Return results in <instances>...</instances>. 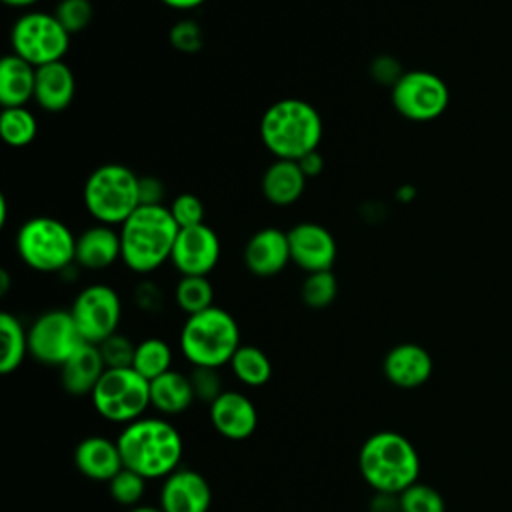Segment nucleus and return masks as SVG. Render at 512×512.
<instances>
[{"label":"nucleus","instance_id":"obj_25","mask_svg":"<svg viewBox=\"0 0 512 512\" xmlns=\"http://www.w3.org/2000/svg\"><path fill=\"white\" fill-rule=\"evenodd\" d=\"M196 400L190 376L176 370H168L162 376L150 380V406L162 414H180Z\"/></svg>","mask_w":512,"mask_h":512},{"label":"nucleus","instance_id":"obj_36","mask_svg":"<svg viewBox=\"0 0 512 512\" xmlns=\"http://www.w3.org/2000/svg\"><path fill=\"white\" fill-rule=\"evenodd\" d=\"M100 354L104 358L106 368H132L136 344L128 340L124 334H112L98 344Z\"/></svg>","mask_w":512,"mask_h":512},{"label":"nucleus","instance_id":"obj_45","mask_svg":"<svg viewBox=\"0 0 512 512\" xmlns=\"http://www.w3.org/2000/svg\"><path fill=\"white\" fill-rule=\"evenodd\" d=\"M8 286H10V276L6 270H0V294L2 296L8 292Z\"/></svg>","mask_w":512,"mask_h":512},{"label":"nucleus","instance_id":"obj_21","mask_svg":"<svg viewBox=\"0 0 512 512\" xmlns=\"http://www.w3.org/2000/svg\"><path fill=\"white\" fill-rule=\"evenodd\" d=\"M76 94V78L72 68L64 62H50L36 68L34 102L46 112L66 110Z\"/></svg>","mask_w":512,"mask_h":512},{"label":"nucleus","instance_id":"obj_40","mask_svg":"<svg viewBox=\"0 0 512 512\" xmlns=\"http://www.w3.org/2000/svg\"><path fill=\"white\" fill-rule=\"evenodd\" d=\"M164 184L160 178L156 176H140L138 180V196H140V204L144 206H156L162 204L164 200Z\"/></svg>","mask_w":512,"mask_h":512},{"label":"nucleus","instance_id":"obj_29","mask_svg":"<svg viewBox=\"0 0 512 512\" xmlns=\"http://www.w3.org/2000/svg\"><path fill=\"white\" fill-rule=\"evenodd\" d=\"M172 350L162 338H146L136 344L132 368L146 380H154L172 370Z\"/></svg>","mask_w":512,"mask_h":512},{"label":"nucleus","instance_id":"obj_23","mask_svg":"<svg viewBox=\"0 0 512 512\" xmlns=\"http://www.w3.org/2000/svg\"><path fill=\"white\" fill-rule=\"evenodd\" d=\"M306 176L296 160L276 158L262 174V194L274 206H290L300 200L306 188Z\"/></svg>","mask_w":512,"mask_h":512},{"label":"nucleus","instance_id":"obj_6","mask_svg":"<svg viewBox=\"0 0 512 512\" xmlns=\"http://www.w3.org/2000/svg\"><path fill=\"white\" fill-rule=\"evenodd\" d=\"M138 180L134 170L118 162L94 168L82 188L88 214L100 224L120 226L140 206Z\"/></svg>","mask_w":512,"mask_h":512},{"label":"nucleus","instance_id":"obj_47","mask_svg":"<svg viewBox=\"0 0 512 512\" xmlns=\"http://www.w3.org/2000/svg\"><path fill=\"white\" fill-rule=\"evenodd\" d=\"M130 512H164V510L156 506H132Z\"/></svg>","mask_w":512,"mask_h":512},{"label":"nucleus","instance_id":"obj_46","mask_svg":"<svg viewBox=\"0 0 512 512\" xmlns=\"http://www.w3.org/2000/svg\"><path fill=\"white\" fill-rule=\"evenodd\" d=\"M6 218H8V202L4 196H0V226L6 224Z\"/></svg>","mask_w":512,"mask_h":512},{"label":"nucleus","instance_id":"obj_9","mask_svg":"<svg viewBox=\"0 0 512 512\" xmlns=\"http://www.w3.org/2000/svg\"><path fill=\"white\" fill-rule=\"evenodd\" d=\"M12 52L40 68L64 60L70 48V34L54 14L30 10L20 14L10 28Z\"/></svg>","mask_w":512,"mask_h":512},{"label":"nucleus","instance_id":"obj_33","mask_svg":"<svg viewBox=\"0 0 512 512\" xmlns=\"http://www.w3.org/2000/svg\"><path fill=\"white\" fill-rule=\"evenodd\" d=\"M110 496L124 506H136L146 492V478L130 468H122L110 482Z\"/></svg>","mask_w":512,"mask_h":512},{"label":"nucleus","instance_id":"obj_16","mask_svg":"<svg viewBox=\"0 0 512 512\" xmlns=\"http://www.w3.org/2000/svg\"><path fill=\"white\" fill-rule=\"evenodd\" d=\"M382 370L388 382L396 388L414 390L428 382L434 370V362L424 346L414 342H402L386 352Z\"/></svg>","mask_w":512,"mask_h":512},{"label":"nucleus","instance_id":"obj_1","mask_svg":"<svg viewBox=\"0 0 512 512\" xmlns=\"http://www.w3.org/2000/svg\"><path fill=\"white\" fill-rule=\"evenodd\" d=\"M180 228L164 204H140L120 224L122 262L136 274H150L170 262Z\"/></svg>","mask_w":512,"mask_h":512},{"label":"nucleus","instance_id":"obj_41","mask_svg":"<svg viewBox=\"0 0 512 512\" xmlns=\"http://www.w3.org/2000/svg\"><path fill=\"white\" fill-rule=\"evenodd\" d=\"M134 298L142 310H154L162 302V292L152 282H142V284H138Z\"/></svg>","mask_w":512,"mask_h":512},{"label":"nucleus","instance_id":"obj_20","mask_svg":"<svg viewBox=\"0 0 512 512\" xmlns=\"http://www.w3.org/2000/svg\"><path fill=\"white\" fill-rule=\"evenodd\" d=\"M74 464L86 478L100 482H110L124 468L118 442L104 436L80 440L74 448Z\"/></svg>","mask_w":512,"mask_h":512},{"label":"nucleus","instance_id":"obj_43","mask_svg":"<svg viewBox=\"0 0 512 512\" xmlns=\"http://www.w3.org/2000/svg\"><path fill=\"white\" fill-rule=\"evenodd\" d=\"M160 2L174 10H194V8L202 6L206 0H160Z\"/></svg>","mask_w":512,"mask_h":512},{"label":"nucleus","instance_id":"obj_4","mask_svg":"<svg viewBox=\"0 0 512 512\" xmlns=\"http://www.w3.org/2000/svg\"><path fill=\"white\" fill-rule=\"evenodd\" d=\"M358 468L366 484L376 492L400 494L418 482L420 456L404 434L382 430L364 440Z\"/></svg>","mask_w":512,"mask_h":512},{"label":"nucleus","instance_id":"obj_7","mask_svg":"<svg viewBox=\"0 0 512 512\" xmlns=\"http://www.w3.org/2000/svg\"><path fill=\"white\" fill-rule=\"evenodd\" d=\"M16 252L36 272H64L76 262V236L54 216H32L16 232Z\"/></svg>","mask_w":512,"mask_h":512},{"label":"nucleus","instance_id":"obj_22","mask_svg":"<svg viewBox=\"0 0 512 512\" xmlns=\"http://www.w3.org/2000/svg\"><path fill=\"white\" fill-rule=\"evenodd\" d=\"M104 372L106 364L98 344L82 342L60 366V382L66 392L74 396H84L92 394Z\"/></svg>","mask_w":512,"mask_h":512},{"label":"nucleus","instance_id":"obj_34","mask_svg":"<svg viewBox=\"0 0 512 512\" xmlns=\"http://www.w3.org/2000/svg\"><path fill=\"white\" fill-rule=\"evenodd\" d=\"M54 16L66 28V32L72 36L90 26V22L94 18V6L90 0H60L56 4Z\"/></svg>","mask_w":512,"mask_h":512},{"label":"nucleus","instance_id":"obj_32","mask_svg":"<svg viewBox=\"0 0 512 512\" xmlns=\"http://www.w3.org/2000/svg\"><path fill=\"white\" fill-rule=\"evenodd\" d=\"M400 512H446L442 494L422 482H414L398 494Z\"/></svg>","mask_w":512,"mask_h":512},{"label":"nucleus","instance_id":"obj_15","mask_svg":"<svg viewBox=\"0 0 512 512\" xmlns=\"http://www.w3.org/2000/svg\"><path fill=\"white\" fill-rule=\"evenodd\" d=\"M212 504V488L208 480L188 468L168 474L160 488V508L164 512H208Z\"/></svg>","mask_w":512,"mask_h":512},{"label":"nucleus","instance_id":"obj_5","mask_svg":"<svg viewBox=\"0 0 512 512\" xmlns=\"http://www.w3.org/2000/svg\"><path fill=\"white\" fill-rule=\"evenodd\" d=\"M240 346V328L230 312L210 306L186 318L180 330V350L192 366L220 368Z\"/></svg>","mask_w":512,"mask_h":512},{"label":"nucleus","instance_id":"obj_30","mask_svg":"<svg viewBox=\"0 0 512 512\" xmlns=\"http://www.w3.org/2000/svg\"><path fill=\"white\" fill-rule=\"evenodd\" d=\"M176 304L188 316L214 306V288L208 276H180L174 288Z\"/></svg>","mask_w":512,"mask_h":512},{"label":"nucleus","instance_id":"obj_44","mask_svg":"<svg viewBox=\"0 0 512 512\" xmlns=\"http://www.w3.org/2000/svg\"><path fill=\"white\" fill-rule=\"evenodd\" d=\"M2 2L12 8H26V6H34L38 0H2Z\"/></svg>","mask_w":512,"mask_h":512},{"label":"nucleus","instance_id":"obj_10","mask_svg":"<svg viewBox=\"0 0 512 512\" xmlns=\"http://www.w3.org/2000/svg\"><path fill=\"white\" fill-rule=\"evenodd\" d=\"M394 110L412 122H430L440 118L450 104L446 82L428 70H406L390 88Z\"/></svg>","mask_w":512,"mask_h":512},{"label":"nucleus","instance_id":"obj_39","mask_svg":"<svg viewBox=\"0 0 512 512\" xmlns=\"http://www.w3.org/2000/svg\"><path fill=\"white\" fill-rule=\"evenodd\" d=\"M404 72L406 70H402V64L390 54L376 56L370 64V76L374 78V82H378L382 86H390V88L400 80V76Z\"/></svg>","mask_w":512,"mask_h":512},{"label":"nucleus","instance_id":"obj_24","mask_svg":"<svg viewBox=\"0 0 512 512\" xmlns=\"http://www.w3.org/2000/svg\"><path fill=\"white\" fill-rule=\"evenodd\" d=\"M36 90V66L16 56L6 54L0 62V104L2 108L26 106L34 100Z\"/></svg>","mask_w":512,"mask_h":512},{"label":"nucleus","instance_id":"obj_38","mask_svg":"<svg viewBox=\"0 0 512 512\" xmlns=\"http://www.w3.org/2000/svg\"><path fill=\"white\" fill-rule=\"evenodd\" d=\"M190 382L194 388L196 400L212 404L224 390L220 386V376L218 368H208V366H194L190 374Z\"/></svg>","mask_w":512,"mask_h":512},{"label":"nucleus","instance_id":"obj_48","mask_svg":"<svg viewBox=\"0 0 512 512\" xmlns=\"http://www.w3.org/2000/svg\"><path fill=\"white\" fill-rule=\"evenodd\" d=\"M412 194H414V190H412V186H404L402 190H398V196L404 200V202H408L410 198H412Z\"/></svg>","mask_w":512,"mask_h":512},{"label":"nucleus","instance_id":"obj_17","mask_svg":"<svg viewBox=\"0 0 512 512\" xmlns=\"http://www.w3.org/2000/svg\"><path fill=\"white\" fill-rule=\"evenodd\" d=\"M210 422L220 436L228 440H246L256 432L258 410L242 392L224 390L210 404Z\"/></svg>","mask_w":512,"mask_h":512},{"label":"nucleus","instance_id":"obj_35","mask_svg":"<svg viewBox=\"0 0 512 512\" xmlns=\"http://www.w3.org/2000/svg\"><path fill=\"white\" fill-rule=\"evenodd\" d=\"M168 42L182 54H196L204 46V30L194 18H182L170 26Z\"/></svg>","mask_w":512,"mask_h":512},{"label":"nucleus","instance_id":"obj_2","mask_svg":"<svg viewBox=\"0 0 512 512\" xmlns=\"http://www.w3.org/2000/svg\"><path fill=\"white\" fill-rule=\"evenodd\" d=\"M324 134L320 112L302 98H282L260 118V138L274 158L300 160L318 150Z\"/></svg>","mask_w":512,"mask_h":512},{"label":"nucleus","instance_id":"obj_28","mask_svg":"<svg viewBox=\"0 0 512 512\" xmlns=\"http://www.w3.org/2000/svg\"><path fill=\"white\" fill-rule=\"evenodd\" d=\"M0 134L8 146L24 148L34 142V138L38 134V120L28 106L2 108Z\"/></svg>","mask_w":512,"mask_h":512},{"label":"nucleus","instance_id":"obj_37","mask_svg":"<svg viewBox=\"0 0 512 512\" xmlns=\"http://www.w3.org/2000/svg\"><path fill=\"white\" fill-rule=\"evenodd\" d=\"M170 214L176 220L178 228H190V226H198L204 224V204L196 194L184 192L178 194L172 202H170Z\"/></svg>","mask_w":512,"mask_h":512},{"label":"nucleus","instance_id":"obj_31","mask_svg":"<svg viewBox=\"0 0 512 512\" xmlns=\"http://www.w3.org/2000/svg\"><path fill=\"white\" fill-rule=\"evenodd\" d=\"M336 294H338V280L332 270H320V272L306 274L302 288H300L302 302L314 310H322V308L330 306L334 302Z\"/></svg>","mask_w":512,"mask_h":512},{"label":"nucleus","instance_id":"obj_27","mask_svg":"<svg viewBox=\"0 0 512 512\" xmlns=\"http://www.w3.org/2000/svg\"><path fill=\"white\" fill-rule=\"evenodd\" d=\"M232 374L246 386H264L272 378V362L254 344H240L230 358Z\"/></svg>","mask_w":512,"mask_h":512},{"label":"nucleus","instance_id":"obj_11","mask_svg":"<svg viewBox=\"0 0 512 512\" xmlns=\"http://www.w3.org/2000/svg\"><path fill=\"white\" fill-rule=\"evenodd\" d=\"M70 314L84 342L100 344L118 332L122 302L112 286L90 284L76 294L70 306Z\"/></svg>","mask_w":512,"mask_h":512},{"label":"nucleus","instance_id":"obj_18","mask_svg":"<svg viewBox=\"0 0 512 512\" xmlns=\"http://www.w3.org/2000/svg\"><path fill=\"white\" fill-rule=\"evenodd\" d=\"M244 264L254 276H276L290 260L288 232L276 226L254 232L244 246Z\"/></svg>","mask_w":512,"mask_h":512},{"label":"nucleus","instance_id":"obj_26","mask_svg":"<svg viewBox=\"0 0 512 512\" xmlns=\"http://www.w3.org/2000/svg\"><path fill=\"white\" fill-rule=\"evenodd\" d=\"M0 346V372H16L28 354V330L10 312L0 314Z\"/></svg>","mask_w":512,"mask_h":512},{"label":"nucleus","instance_id":"obj_42","mask_svg":"<svg viewBox=\"0 0 512 512\" xmlns=\"http://www.w3.org/2000/svg\"><path fill=\"white\" fill-rule=\"evenodd\" d=\"M296 162H298V166L302 168V172H304L306 178H314V176H318V174L324 170V158H322V154H320L318 150L308 152L306 156H302V158L296 160Z\"/></svg>","mask_w":512,"mask_h":512},{"label":"nucleus","instance_id":"obj_8","mask_svg":"<svg viewBox=\"0 0 512 512\" xmlns=\"http://www.w3.org/2000/svg\"><path fill=\"white\" fill-rule=\"evenodd\" d=\"M90 396L104 420L130 424L150 406V380L134 368H106Z\"/></svg>","mask_w":512,"mask_h":512},{"label":"nucleus","instance_id":"obj_13","mask_svg":"<svg viewBox=\"0 0 512 512\" xmlns=\"http://www.w3.org/2000/svg\"><path fill=\"white\" fill-rule=\"evenodd\" d=\"M220 260V238L208 224L180 228L170 262L180 276H208Z\"/></svg>","mask_w":512,"mask_h":512},{"label":"nucleus","instance_id":"obj_3","mask_svg":"<svg viewBox=\"0 0 512 512\" xmlns=\"http://www.w3.org/2000/svg\"><path fill=\"white\" fill-rule=\"evenodd\" d=\"M126 468L150 478H166L182 460L180 432L162 418H138L116 438Z\"/></svg>","mask_w":512,"mask_h":512},{"label":"nucleus","instance_id":"obj_14","mask_svg":"<svg viewBox=\"0 0 512 512\" xmlns=\"http://www.w3.org/2000/svg\"><path fill=\"white\" fill-rule=\"evenodd\" d=\"M288 244H290V260L306 274L332 270L338 256L336 238L326 226L318 222L294 224L288 230Z\"/></svg>","mask_w":512,"mask_h":512},{"label":"nucleus","instance_id":"obj_12","mask_svg":"<svg viewBox=\"0 0 512 512\" xmlns=\"http://www.w3.org/2000/svg\"><path fill=\"white\" fill-rule=\"evenodd\" d=\"M82 342L70 310H46L28 328V352L42 364L62 366Z\"/></svg>","mask_w":512,"mask_h":512},{"label":"nucleus","instance_id":"obj_19","mask_svg":"<svg viewBox=\"0 0 512 512\" xmlns=\"http://www.w3.org/2000/svg\"><path fill=\"white\" fill-rule=\"evenodd\" d=\"M116 260H122L120 230L114 226L96 222L76 236V264L86 270L110 268Z\"/></svg>","mask_w":512,"mask_h":512}]
</instances>
